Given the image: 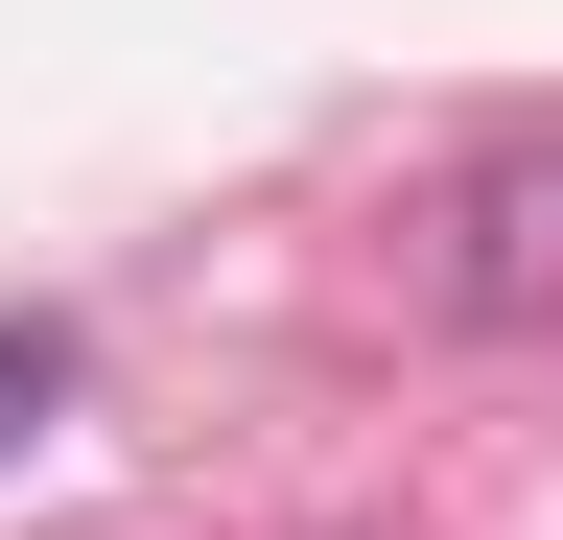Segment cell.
Masks as SVG:
<instances>
[{
  "instance_id": "obj_1",
  "label": "cell",
  "mask_w": 563,
  "mask_h": 540,
  "mask_svg": "<svg viewBox=\"0 0 563 540\" xmlns=\"http://www.w3.org/2000/svg\"><path fill=\"white\" fill-rule=\"evenodd\" d=\"M47 376H70V329H24V306H0V423H47Z\"/></svg>"
}]
</instances>
